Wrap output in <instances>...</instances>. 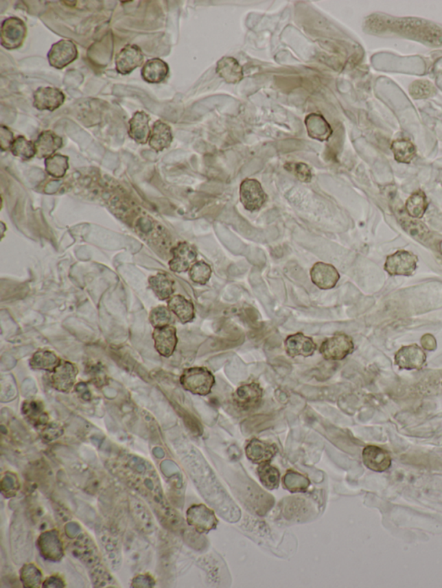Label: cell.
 Masks as SVG:
<instances>
[{
    "label": "cell",
    "mask_w": 442,
    "mask_h": 588,
    "mask_svg": "<svg viewBox=\"0 0 442 588\" xmlns=\"http://www.w3.org/2000/svg\"><path fill=\"white\" fill-rule=\"evenodd\" d=\"M172 311L169 307H157L154 308L150 314V322L154 328L164 327L170 325L172 321Z\"/></svg>",
    "instance_id": "f35d334b"
},
{
    "label": "cell",
    "mask_w": 442,
    "mask_h": 588,
    "mask_svg": "<svg viewBox=\"0 0 442 588\" xmlns=\"http://www.w3.org/2000/svg\"><path fill=\"white\" fill-rule=\"evenodd\" d=\"M183 388L194 395H207L212 391L216 379L207 368L196 367L185 369L180 379Z\"/></svg>",
    "instance_id": "6da1fadb"
},
{
    "label": "cell",
    "mask_w": 442,
    "mask_h": 588,
    "mask_svg": "<svg viewBox=\"0 0 442 588\" xmlns=\"http://www.w3.org/2000/svg\"><path fill=\"white\" fill-rule=\"evenodd\" d=\"M263 390L257 383L240 386L233 395V402L237 408L244 412L253 411L262 401Z\"/></svg>",
    "instance_id": "30bf717a"
},
{
    "label": "cell",
    "mask_w": 442,
    "mask_h": 588,
    "mask_svg": "<svg viewBox=\"0 0 442 588\" xmlns=\"http://www.w3.org/2000/svg\"><path fill=\"white\" fill-rule=\"evenodd\" d=\"M395 160L399 163H410L416 157L417 149L413 143L407 139H397L391 143Z\"/></svg>",
    "instance_id": "4dcf8cb0"
},
{
    "label": "cell",
    "mask_w": 442,
    "mask_h": 588,
    "mask_svg": "<svg viewBox=\"0 0 442 588\" xmlns=\"http://www.w3.org/2000/svg\"><path fill=\"white\" fill-rule=\"evenodd\" d=\"M20 580L25 587H39L43 583V574L34 564H25L20 571Z\"/></svg>",
    "instance_id": "d590c367"
},
{
    "label": "cell",
    "mask_w": 442,
    "mask_h": 588,
    "mask_svg": "<svg viewBox=\"0 0 442 588\" xmlns=\"http://www.w3.org/2000/svg\"><path fill=\"white\" fill-rule=\"evenodd\" d=\"M196 248L186 242L179 243L172 250V259L170 261V268L175 273H183L190 270L196 263Z\"/></svg>",
    "instance_id": "8fae6325"
},
{
    "label": "cell",
    "mask_w": 442,
    "mask_h": 588,
    "mask_svg": "<svg viewBox=\"0 0 442 588\" xmlns=\"http://www.w3.org/2000/svg\"><path fill=\"white\" fill-rule=\"evenodd\" d=\"M402 223H404L403 224L405 231H408V233H411V231H415L414 237L418 236V235H421V236H424L425 233H427L428 228L425 227V225L421 223L419 221L415 220H405Z\"/></svg>",
    "instance_id": "b9f144b4"
},
{
    "label": "cell",
    "mask_w": 442,
    "mask_h": 588,
    "mask_svg": "<svg viewBox=\"0 0 442 588\" xmlns=\"http://www.w3.org/2000/svg\"><path fill=\"white\" fill-rule=\"evenodd\" d=\"M284 348L290 357L294 358L297 356L309 357L314 355L316 345L312 338L306 337L305 335L299 332L286 338L284 341Z\"/></svg>",
    "instance_id": "e0dca14e"
},
{
    "label": "cell",
    "mask_w": 442,
    "mask_h": 588,
    "mask_svg": "<svg viewBox=\"0 0 442 588\" xmlns=\"http://www.w3.org/2000/svg\"><path fill=\"white\" fill-rule=\"evenodd\" d=\"M417 255L408 250H397L387 257L384 270L393 277H411L417 270Z\"/></svg>",
    "instance_id": "3957f363"
},
{
    "label": "cell",
    "mask_w": 442,
    "mask_h": 588,
    "mask_svg": "<svg viewBox=\"0 0 442 588\" xmlns=\"http://www.w3.org/2000/svg\"><path fill=\"white\" fill-rule=\"evenodd\" d=\"M23 413L26 419L35 426H45L48 423L49 416L46 414L41 402L26 401L23 405Z\"/></svg>",
    "instance_id": "f1b7e54d"
},
{
    "label": "cell",
    "mask_w": 442,
    "mask_h": 588,
    "mask_svg": "<svg viewBox=\"0 0 442 588\" xmlns=\"http://www.w3.org/2000/svg\"><path fill=\"white\" fill-rule=\"evenodd\" d=\"M13 156L28 161L36 156L35 143L26 139L23 136L16 137L11 147Z\"/></svg>",
    "instance_id": "d6a6232c"
},
{
    "label": "cell",
    "mask_w": 442,
    "mask_h": 588,
    "mask_svg": "<svg viewBox=\"0 0 442 588\" xmlns=\"http://www.w3.org/2000/svg\"><path fill=\"white\" fill-rule=\"evenodd\" d=\"M169 73L168 63L159 58L147 60L141 69L143 80L150 84H159L164 82L168 77Z\"/></svg>",
    "instance_id": "44dd1931"
},
{
    "label": "cell",
    "mask_w": 442,
    "mask_h": 588,
    "mask_svg": "<svg viewBox=\"0 0 442 588\" xmlns=\"http://www.w3.org/2000/svg\"><path fill=\"white\" fill-rule=\"evenodd\" d=\"M152 130L150 128V117L145 112L134 113L129 121V136L130 139L139 144L149 142Z\"/></svg>",
    "instance_id": "d6986e66"
},
{
    "label": "cell",
    "mask_w": 442,
    "mask_h": 588,
    "mask_svg": "<svg viewBox=\"0 0 442 588\" xmlns=\"http://www.w3.org/2000/svg\"><path fill=\"white\" fill-rule=\"evenodd\" d=\"M212 275V268L205 261H196L189 270L191 281L196 284L205 285L209 281Z\"/></svg>",
    "instance_id": "8d00e7d4"
},
{
    "label": "cell",
    "mask_w": 442,
    "mask_h": 588,
    "mask_svg": "<svg viewBox=\"0 0 442 588\" xmlns=\"http://www.w3.org/2000/svg\"><path fill=\"white\" fill-rule=\"evenodd\" d=\"M61 361L52 351H39L32 356L30 365L33 369L53 372Z\"/></svg>",
    "instance_id": "f546056e"
},
{
    "label": "cell",
    "mask_w": 442,
    "mask_h": 588,
    "mask_svg": "<svg viewBox=\"0 0 442 588\" xmlns=\"http://www.w3.org/2000/svg\"><path fill=\"white\" fill-rule=\"evenodd\" d=\"M216 71L226 83L236 84L244 78L243 68L233 57H223L217 63Z\"/></svg>",
    "instance_id": "603a6c76"
},
{
    "label": "cell",
    "mask_w": 442,
    "mask_h": 588,
    "mask_svg": "<svg viewBox=\"0 0 442 588\" xmlns=\"http://www.w3.org/2000/svg\"><path fill=\"white\" fill-rule=\"evenodd\" d=\"M78 49L71 40L63 39L54 43L48 53L49 65L56 69H62L78 58Z\"/></svg>",
    "instance_id": "8992f818"
},
{
    "label": "cell",
    "mask_w": 442,
    "mask_h": 588,
    "mask_svg": "<svg viewBox=\"0 0 442 588\" xmlns=\"http://www.w3.org/2000/svg\"><path fill=\"white\" fill-rule=\"evenodd\" d=\"M187 519L189 526L200 533L216 528L218 523L212 510L203 505L191 506L187 510Z\"/></svg>",
    "instance_id": "4fadbf2b"
},
{
    "label": "cell",
    "mask_w": 442,
    "mask_h": 588,
    "mask_svg": "<svg viewBox=\"0 0 442 588\" xmlns=\"http://www.w3.org/2000/svg\"><path fill=\"white\" fill-rule=\"evenodd\" d=\"M51 373L50 382L53 388L63 392H68L72 389L78 374L75 366L66 361L60 362L58 367Z\"/></svg>",
    "instance_id": "5bb4252c"
},
{
    "label": "cell",
    "mask_w": 442,
    "mask_h": 588,
    "mask_svg": "<svg viewBox=\"0 0 442 588\" xmlns=\"http://www.w3.org/2000/svg\"><path fill=\"white\" fill-rule=\"evenodd\" d=\"M240 202L249 211H259L267 201V194L259 180L246 179L240 185Z\"/></svg>",
    "instance_id": "5b68a950"
},
{
    "label": "cell",
    "mask_w": 442,
    "mask_h": 588,
    "mask_svg": "<svg viewBox=\"0 0 442 588\" xmlns=\"http://www.w3.org/2000/svg\"><path fill=\"white\" fill-rule=\"evenodd\" d=\"M437 92L435 87L428 80H416L410 86V93L414 99H427Z\"/></svg>",
    "instance_id": "74e56055"
},
{
    "label": "cell",
    "mask_w": 442,
    "mask_h": 588,
    "mask_svg": "<svg viewBox=\"0 0 442 588\" xmlns=\"http://www.w3.org/2000/svg\"><path fill=\"white\" fill-rule=\"evenodd\" d=\"M173 141L172 128L163 121L157 120L153 124L149 140L150 147L156 152L168 149Z\"/></svg>",
    "instance_id": "7402d4cb"
},
{
    "label": "cell",
    "mask_w": 442,
    "mask_h": 588,
    "mask_svg": "<svg viewBox=\"0 0 442 588\" xmlns=\"http://www.w3.org/2000/svg\"><path fill=\"white\" fill-rule=\"evenodd\" d=\"M53 585V587H65V583L62 579H60L58 576H51L49 579H47L43 587H50Z\"/></svg>",
    "instance_id": "ee69618b"
},
{
    "label": "cell",
    "mask_w": 442,
    "mask_h": 588,
    "mask_svg": "<svg viewBox=\"0 0 442 588\" xmlns=\"http://www.w3.org/2000/svg\"><path fill=\"white\" fill-rule=\"evenodd\" d=\"M168 307L183 324H187L195 318V307L192 302L182 295H175L170 298Z\"/></svg>",
    "instance_id": "d4e9b609"
},
{
    "label": "cell",
    "mask_w": 442,
    "mask_h": 588,
    "mask_svg": "<svg viewBox=\"0 0 442 588\" xmlns=\"http://www.w3.org/2000/svg\"><path fill=\"white\" fill-rule=\"evenodd\" d=\"M27 27L22 19L12 16L6 19L1 25V45L5 49L13 50L20 48L25 42Z\"/></svg>",
    "instance_id": "277c9868"
},
{
    "label": "cell",
    "mask_w": 442,
    "mask_h": 588,
    "mask_svg": "<svg viewBox=\"0 0 442 588\" xmlns=\"http://www.w3.org/2000/svg\"><path fill=\"white\" fill-rule=\"evenodd\" d=\"M14 140V135L8 127L0 126V147L3 151L11 150Z\"/></svg>",
    "instance_id": "60d3db41"
},
{
    "label": "cell",
    "mask_w": 442,
    "mask_h": 588,
    "mask_svg": "<svg viewBox=\"0 0 442 588\" xmlns=\"http://www.w3.org/2000/svg\"><path fill=\"white\" fill-rule=\"evenodd\" d=\"M38 545L43 558L58 562L63 557V546L58 530H50L39 537Z\"/></svg>",
    "instance_id": "7c38bea8"
},
{
    "label": "cell",
    "mask_w": 442,
    "mask_h": 588,
    "mask_svg": "<svg viewBox=\"0 0 442 588\" xmlns=\"http://www.w3.org/2000/svg\"><path fill=\"white\" fill-rule=\"evenodd\" d=\"M62 428L56 425H47L46 427L43 430V436L46 440L58 438V436L62 435Z\"/></svg>",
    "instance_id": "7bdbcfd3"
},
{
    "label": "cell",
    "mask_w": 442,
    "mask_h": 588,
    "mask_svg": "<svg viewBox=\"0 0 442 588\" xmlns=\"http://www.w3.org/2000/svg\"><path fill=\"white\" fill-rule=\"evenodd\" d=\"M259 479L268 489H276L279 486L280 473L279 470L270 466L269 463H261L257 469Z\"/></svg>",
    "instance_id": "e575fe53"
},
{
    "label": "cell",
    "mask_w": 442,
    "mask_h": 588,
    "mask_svg": "<svg viewBox=\"0 0 442 588\" xmlns=\"http://www.w3.org/2000/svg\"><path fill=\"white\" fill-rule=\"evenodd\" d=\"M311 280L317 287L328 290L336 287L340 281V274L333 265L317 263L310 271Z\"/></svg>",
    "instance_id": "9a60e30c"
},
{
    "label": "cell",
    "mask_w": 442,
    "mask_h": 588,
    "mask_svg": "<svg viewBox=\"0 0 442 588\" xmlns=\"http://www.w3.org/2000/svg\"><path fill=\"white\" fill-rule=\"evenodd\" d=\"M428 207V202L426 194L421 190L415 191L410 195V197L405 204V209L407 211L408 216L419 220L424 216Z\"/></svg>",
    "instance_id": "83f0119b"
},
{
    "label": "cell",
    "mask_w": 442,
    "mask_h": 588,
    "mask_svg": "<svg viewBox=\"0 0 442 588\" xmlns=\"http://www.w3.org/2000/svg\"><path fill=\"white\" fill-rule=\"evenodd\" d=\"M305 123L307 133L314 139L327 141L333 133L329 124L319 114H310Z\"/></svg>",
    "instance_id": "484cf974"
},
{
    "label": "cell",
    "mask_w": 442,
    "mask_h": 588,
    "mask_svg": "<svg viewBox=\"0 0 442 588\" xmlns=\"http://www.w3.org/2000/svg\"><path fill=\"white\" fill-rule=\"evenodd\" d=\"M395 364L405 371H420L427 361L424 349L417 344L403 346L394 356Z\"/></svg>",
    "instance_id": "52a82bcc"
},
{
    "label": "cell",
    "mask_w": 442,
    "mask_h": 588,
    "mask_svg": "<svg viewBox=\"0 0 442 588\" xmlns=\"http://www.w3.org/2000/svg\"><path fill=\"white\" fill-rule=\"evenodd\" d=\"M421 394L428 395H442V371L434 372L418 383Z\"/></svg>",
    "instance_id": "836d02e7"
},
{
    "label": "cell",
    "mask_w": 442,
    "mask_h": 588,
    "mask_svg": "<svg viewBox=\"0 0 442 588\" xmlns=\"http://www.w3.org/2000/svg\"><path fill=\"white\" fill-rule=\"evenodd\" d=\"M149 284L154 294L161 301L170 300L174 294L175 282L167 274L160 273L150 277Z\"/></svg>",
    "instance_id": "4316f807"
},
{
    "label": "cell",
    "mask_w": 442,
    "mask_h": 588,
    "mask_svg": "<svg viewBox=\"0 0 442 588\" xmlns=\"http://www.w3.org/2000/svg\"><path fill=\"white\" fill-rule=\"evenodd\" d=\"M62 145L63 140L61 137L52 130H45L39 134L38 139L35 141L36 156L47 159L54 156Z\"/></svg>",
    "instance_id": "ffe728a7"
},
{
    "label": "cell",
    "mask_w": 442,
    "mask_h": 588,
    "mask_svg": "<svg viewBox=\"0 0 442 588\" xmlns=\"http://www.w3.org/2000/svg\"><path fill=\"white\" fill-rule=\"evenodd\" d=\"M364 466L375 472H384L391 466V457L386 449L376 445H368L362 453Z\"/></svg>",
    "instance_id": "2e32d148"
},
{
    "label": "cell",
    "mask_w": 442,
    "mask_h": 588,
    "mask_svg": "<svg viewBox=\"0 0 442 588\" xmlns=\"http://www.w3.org/2000/svg\"><path fill=\"white\" fill-rule=\"evenodd\" d=\"M246 450L248 458L259 464L269 462L277 453L276 446L260 441L259 439H253L248 443Z\"/></svg>",
    "instance_id": "cb8c5ba5"
},
{
    "label": "cell",
    "mask_w": 442,
    "mask_h": 588,
    "mask_svg": "<svg viewBox=\"0 0 442 588\" xmlns=\"http://www.w3.org/2000/svg\"><path fill=\"white\" fill-rule=\"evenodd\" d=\"M152 336L157 352L164 357L172 356L177 344L176 328L170 325L155 328Z\"/></svg>",
    "instance_id": "ac0fdd59"
},
{
    "label": "cell",
    "mask_w": 442,
    "mask_h": 588,
    "mask_svg": "<svg viewBox=\"0 0 442 588\" xmlns=\"http://www.w3.org/2000/svg\"><path fill=\"white\" fill-rule=\"evenodd\" d=\"M66 96L56 87H38L33 94V106L39 110L54 112L65 104Z\"/></svg>",
    "instance_id": "ba28073f"
},
{
    "label": "cell",
    "mask_w": 442,
    "mask_h": 588,
    "mask_svg": "<svg viewBox=\"0 0 442 588\" xmlns=\"http://www.w3.org/2000/svg\"><path fill=\"white\" fill-rule=\"evenodd\" d=\"M69 157L55 154L45 159L46 172L54 178L65 177L69 167Z\"/></svg>",
    "instance_id": "1f68e13d"
},
{
    "label": "cell",
    "mask_w": 442,
    "mask_h": 588,
    "mask_svg": "<svg viewBox=\"0 0 442 588\" xmlns=\"http://www.w3.org/2000/svg\"><path fill=\"white\" fill-rule=\"evenodd\" d=\"M286 167V169L292 172L303 183H310L311 180H312L311 169L305 163H288Z\"/></svg>",
    "instance_id": "ab89813d"
},
{
    "label": "cell",
    "mask_w": 442,
    "mask_h": 588,
    "mask_svg": "<svg viewBox=\"0 0 442 588\" xmlns=\"http://www.w3.org/2000/svg\"><path fill=\"white\" fill-rule=\"evenodd\" d=\"M143 60H145V56L139 46L127 45L116 56L117 72L122 75H130L134 70L143 65Z\"/></svg>",
    "instance_id": "9c48e42d"
},
{
    "label": "cell",
    "mask_w": 442,
    "mask_h": 588,
    "mask_svg": "<svg viewBox=\"0 0 442 588\" xmlns=\"http://www.w3.org/2000/svg\"><path fill=\"white\" fill-rule=\"evenodd\" d=\"M354 351L353 338L347 334L338 333L326 339L321 345V355L327 361H341Z\"/></svg>",
    "instance_id": "7a4b0ae2"
}]
</instances>
